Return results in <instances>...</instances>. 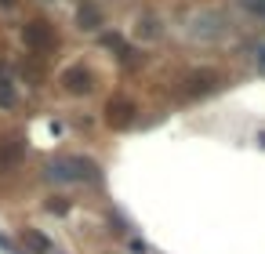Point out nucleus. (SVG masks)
<instances>
[{"label":"nucleus","instance_id":"f257e3e1","mask_svg":"<svg viewBox=\"0 0 265 254\" xmlns=\"http://www.w3.org/2000/svg\"><path fill=\"white\" fill-rule=\"evenodd\" d=\"M240 8L251 11V15H258V18H265V0H240Z\"/></svg>","mask_w":265,"mask_h":254},{"label":"nucleus","instance_id":"f03ea898","mask_svg":"<svg viewBox=\"0 0 265 254\" xmlns=\"http://www.w3.org/2000/svg\"><path fill=\"white\" fill-rule=\"evenodd\" d=\"M258 69H261V73H265V48H261V51H258Z\"/></svg>","mask_w":265,"mask_h":254}]
</instances>
